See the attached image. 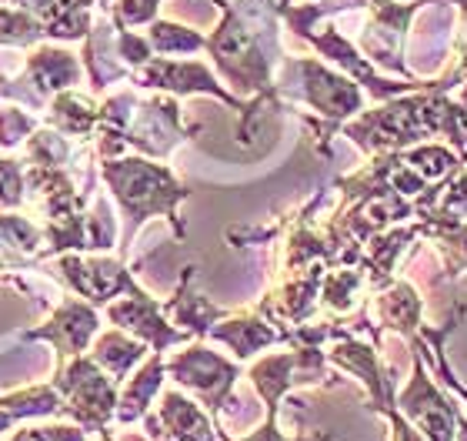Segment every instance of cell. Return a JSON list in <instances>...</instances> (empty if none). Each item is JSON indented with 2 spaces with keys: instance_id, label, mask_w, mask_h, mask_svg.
Here are the masks:
<instances>
[{
  "instance_id": "obj_8",
  "label": "cell",
  "mask_w": 467,
  "mask_h": 441,
  "mask_svg": "<svg viewBox=\"0 0 467 441\" xmlns=\"http://www.w3.org/2000/svg\"><path fill=\"white\" fill-rule=\"evenodd\" d=\"M98 328H100L98 308L90 301H84V298H67L57 311L50 314V321L44 328L24 331V338L27 341H50L60 362H70L80 352H88V344L98 334Z\"/></svg>"
},
{
  "instance_id": "obj_18",
  "label": "cell",
  "mask_w": 467,
  "mask_h": 441,
  "mask_svg": "<svg viewBox=\"0 0 467 441\" xmlns=\"http://www.w3.org/2000/svg\"><path fill=\"white\" fill-rule=\"evenodd\" d=\"M161 0H114L108 4V17L117 30H130L140 24H154Z\"/></svg>"
},
{
  "instance_id": "obj_11",
  "label": "cell",
  "mask_w": 467,
  "mask_h": 441,
  "mask_svg": "<svg viewBox=\"0 0 467 441\" xmlns=\"http://www.w3.org/2000/svg\"><path fill=\"white\" fill-rule=\"evenodd\" d=\"M284 328H277L274 321H264L257 314H224L221 324H214L207 338H214V341H224L241 362L254 358L257 352L264 348H271V344H281L284 341Z\"/></svg>"
},
{
  "instance_id": "obj_13",
  "label": "cell",
  "mask_w": 467,
  "mask_h": 441,
  "mask_svg": "<svg viewBox=\"0 0 467 441\" xmlns=\"http://www.w3.org/2000/svg\"><path fill=\"white\" fill-rule=\"evenodd\" d=\"M80 64L70 50L60 47H37L27 60V80L37 88L40 98H54V94H64V90H74V84L80 80Z\"/></svg>"
},
{
  "instance_id": "obj_5",
  "label": "cell",
  "mask_w": 467,
  "mask_h": 441,
  "mask_svg": "<svg viewBox=\"0 0 467 441\" xmlns=\"http://www.w3.org/2000/svg\"><path fill=\"white\" fill-rule=\"evenodd\" d=\"M130 80L140 84V88L167 90V94H174V98H184V94H214L217 100H224V104H231V108H237L244 114L241 138H244V131H247V121H251V114H254L251 104H241L231 90L221 88L217 78L207 70V64H201V60L150 58L147 64H140V68L130 70Z\"/></svg>"
},
{
  "instance_id": "obj_1",
  "label": "cell",
  "mask_w": 467,
  "mask_h": 441,
  "mask_svg": "<svg viewBox=\"0 0 467 441\" xmlns=\"http://www.w3.org/2000/svg\"><path fill=\"white\" fill-rule=\"evenodd\" d=\"M100 174L108 181L110 194L117 197L124 217L130 221L127 237L150 215H164L174 225V235L184 237L177 205L187 197V187L164 164H154L147 157H108V161H100Z\"/></svg>"
},
{
  "instance_id": "obj_6",
  "label": "cell",
  "mask_w": 467,
  "mask_h": 441,
  "mask_svg": "<svg viewBox=\"0 0 467 441\" xmlns=\"http://www.w3.org/2000/svg\"><path fill=\"white\" fill-rule=\"evenodd\" d=\"M57 268L64 281L94 308L110 304L117 294H140L137 281L117 257H80V255H57Z\"/></svg>"
},
{
  "instance_id": "obj_3",
  "label": "cell",
  "mask_w": 467,
  "mask_h": 441,
  "mask_svg": "<svg viewBox=\"0 0 467 441\" xmlns=\"http://www.w3.org/2000/svg\"><path fill=\"white\" fill-rule=\"evenodd\" d=\"M291 68L301 74L297 98H301L304 104H311L317 114H324V124L317 128L321 141L331 138L348 118L360 114L364 94H360V84L354 78H341V74H334L331 68H324L321 60H314V58L294 60Z\"/></svg>"
},
{
  "instance_id": "obj_19",
  "label": "cell",
  "mask_w": 467,
  "mask_h": 441,
  "mask_svg": "<svg viewBox=\"0 0 467 441\" xmlns=\"http://www.w3.org/2000/svg\"><path fill=\"white\" fill-rule=\"evenodd\" d=\"M27 191V171L14 157H0V207H20Z\"/></svg>"
},
{
  "instance_id": "obj_21",
  "label": "cell",
  "mask_w": 467,
  "mask_h": 441,
  "mask_svg": "<svg viewBox=\"0 0 467 441\" xmlns=\"http://www.w3.org/2000/svg\"><path fill=\"white\" fill-rule=\"evenodd\" d=\"M10 441H88L84 428H24Z\"/></svg>"
},
{
  "instance_id": "obj_4",
  "label": "cell",
  "mask_w": 467,
  "mask_h": 441,
  "mask_svg": "<svg viewBox=\"0 0 467 441\" xmlns=\"http://www.w3.org/2000/svg\"><path fill=\"white\" fill-rule=\"evenodd\" d=\"M167 374H171L181 388L194 392L207 412L221 415L234 382L241 378V364L227 362L224 354L211 352L204 344H191L187 352H177L174 358L167 362Z\"/></svg>"
},
{
  "instance_id": "obj_12",
  "label": "cell",
  "mask_w": 467,
  "mask_h": 441,
  "mask_svg": "<svg viewBox=\"0 0 467 441\" xmlns=\"http://www.w3.org/2000/svg\"><path fill=\"white\" fill-rule=\"evenodd\" d=\"M370 308L378 314V328H390V331L404 334L408 341L418 334L424 304H420L418 291H414L408 281H390V285H384L380 291H374Z\"/></svg>"
},
{
  "instance_id": "obj_23",
  "label": "cell",
  "mask_w": 467,
  "mask_h": 441,
  "mask_svg": "<svg viewBox=\"0 0 467 441\" xmlns=\"http://www.w3.org/2000/svg\"><path fill=\"white\" fill-rule=\"evenodd\" d=\"M384 415L390 418V441H424V435H420L398 408H390V412H384Z\"/></svg>"
},
{
  "instance_id": "obj_2",
  "label": "cell",
  "mask_w": 467,
  "mask_h": 441,
  "mask_svg": "<svg viewBox=\"0 0 467 441\" xmlns=\"http://www.w3.org/2000/svg\"><path fill=\"white\" fill-rule=\"evenodd\" d=\"M54 388L64 402L60 415H70L84 432H108V422L114 418L117 408V384L100 372V364L90 354L60 362L57 374H54Z\"/></svg>"
},
{
  "instance_id": "obj_17",
  "label": "cell",
  "mask_w": 467,
  "mask_h": 441,
  "mask_svg": "<svg viewBox=\"0 0 467 441\" xmlns=\"http://www.w3.org/2000/svg\"><path fill=\"white\" fill-rule=\"evenodd\" d=\"M147 40L154 54H197V50H207V37L197 34L191 27H181V24H171V20H154L150 30H147Z\"/></svg>"
},
{
  "instance_id": "obj_14",
  "label": "cell",
  "mask_w": 467,
  "mask_h": 441,
  "mask_svg": "<svg viewBox=\"0 0 467 441\" xmlns=\"http://www.w3.org/2000/svg\"><path fill=\"white\" fill-rule=\"evenodd\" d=\"M164 374H167L164 352H154L147 358L144 368H140L130 382H124V388L117 394V408H114L117 425H134L144 418L150 402H154V394L161 392V384H164Z\"/></svg>"
},
{
  "instance_id": "obj_24",
  "label": "cell",
  "mask_w": 467,
  "mask_h": 441,
  "mask_svg": "<svg viewBox=\"0 0 467 441\" xmlns=\"http://www.w3.org/2000/svg\"><path fill=\"white\" fill-rule=\"evenodd\" d=\"M454 441H467V418H464V412L458 415V432H454Z\"/></svg>"
},
{
  "instance_id": "obj_22",
  "label": "cell",
  "mask_w": 467,
  "mask_h": 441,
  "mask_svg": "<svg viewBox=\"0 0 467 441\" xmlns=\"http://www.w3.org/2000/svg\"><path fill=\"white\" fill-rule=\"evenodd\" d=\"M244 441H334V438H331V435H311V438H284V435L277 432V415H267L264 428H257L251 438H244Z\"/></svg>"
},
{
  "instance_id": "obj_7",
  "label": "cell",
  "mask_w": 467,
  "mask_h": 441,
  "mask_svg": "<svg viewBox=\"0 0 467 441\" xmlns=\"http://www.w3.org/2000/svg\"><path fill=\"white\" fill-rule=\"evenodd\" d=\"M108 318L120 331L140 338L150 352H167L171 344H187L194 338V334L181 331V328H171L164 321V304L154 301L147 291L127 294L124 301L108 304Z\"/></svg>"
},
{
  "instance_id": "obj_15",
  "label": "cell",
  "mask_w": 467,
  "mask_h": 441,
  "mask_svg": "<svg viewBox=\"0 0 467 441\" xmlns=\"http://www.w3.org/2000/svg\"><path fill=\"white\" fill-rule=\"evenodd\" d=\"M144 354H147V344L140 341V338L114 328V331L100 334L98 341H94L90 358H94V362L100 364V372L120 388V384L127 382V372H130L137 362H144Z\"/></svg>"
},
{
  "instance_id": "obj_9",
  "label": "cell",
  "mask_w": 467,
  "mask_h": 441,
  "mask_svg": "<svg viewBox=\"0 0 467 441\" xmlns=\"http://www.w3.org/2000/svg\"><path fill=\"white\" fill-rule=\"evenodd\" d=\"M147 428H150V438L157 435H167L171 441H217L221 438V428L211 422V415L194 404L184 392H164L161 394V408L157 415H144Z\"/></svg>"
},
{
  "instance_id": "obj_10",
  "label": "cell",
  "mask_w": 467,
  "mask_h": 441,
  "mask_svg": "<svg viewBox=\"0 0 467 441\" xmlns=\"http://www.w3.org/2000/svg\"><path fill=\"white\" fill-rule=\"evenodd\" d=\"M327 358H331L334 364L348 368L350 374H358L360 382H364V388L370 392V408H374V412L384 415V412H390V408H398V402H394V384H390V378L384 374V368H380V358L374 344H364V341H358L354 334L341 331L337 334V344L327 352Z\"/></svg>"
},
{
  "instance_id": "obj_16",
  "label": "cell",
  "mask_w": 467,
  "mask_h": 441,
  "mask_svg": "<svg viewBox=\"0 0 467 441\" xmlns=\"http://www.w3.org/2000/svg\"><path fill=\"white\" fill-rule=\"evenodd\" d=\"M191 275H194V268H187L184 278H181V288L171 301L164 304V314H171L177 324H184L187 334H197V338H204L211 328H214L227 311H221L217 304H211L204 294H194L191 291Z\"/></svg>"
},
{
  "instance_id": "obj_20",
  "label": "cell",
  "mask_w": 467,
  "mask_h": 441,
  "mask_svg": "<svg viewBox=\"0 0 467 441\" xmlns=\"http://www.w3.org/2000/svg\"><path fill=\"white\" fill-rule=\"evenodd\" d=\"M37 131V121L30 118L27 110L20 108H0V147L14 151L24 138H30Z\"/></svg>"
},
{
  "instance_id": "obj_25",
  "label": "cell",
  "mask_w": 467,
  "mask_h": 441,
  "mask_svg": "<svg viewBox=\"0 0 467 441\" xmlns=\"http://www.w3.org/2000/svg\"><path fill=\"white\" fill-rule=\"evenodd\" d=\"M458 4H461V7H464V10H467V0H458Z\"/></svg>"
}]
</instances>
